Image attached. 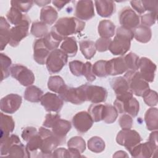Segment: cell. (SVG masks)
<instances>
[{
  "label": "cell",
  "mask_w": 158,
  "mask_h": 158,
  "mask_svg": "<svg viewBox=\"0 0 158 158\" xmlns=\"http://www.w3.org/2000/svg\"><path fill=\"white\" fill-rule=\"evenodd\" d=\"M7 156L11 157H30L31 155L28 152L26 146L21 141H19L14 143L11 146Z\"/></svg>",
  "instance_id": "1f68e13d"
},
{
  "label": "cell",
  "mask_w": 158,
  "mask_h": 158,
  "mask_svg": "<svg viewBox=\"0 0 158 158\" xmlns=\"http://www.w3.org/2000/svg\"><path fill=\"white\" fill-rule=\"evenodd\" d=\"M123 77L127 80L132 93L137 96H142L145 91L150 89L148 82L142 77L139 71L128 70Z\"/></svg>",
  "instance_id": "5b68a950"
},
{
  "label": "cell",
  "mask_w": 158,
  "mask_h": 158,
  "mask_svg": "<svg viewBox=\"0 0 158 158\" xmlns=\"http://www.w3.org/2000/svg\"><path fill=\"white\" fill-rule=\"evenodd\" d=\"M69 56L63 51L56 49L49 53L46 65L48 72L51 73L59 72L67 62Z\"/></svg>",
  "instance_id": "8992f818"
},
{
  "label": "cell",
  "mask_w": 158,
  "mask_h": 158,
  "mask_svg": "<svg viewBox=\"0 0 158 158\" xmlns=\"http://www.w3.org/2000/svg\"><path fill=\"white\" fill-rule=\"evenodd\" d=\"M34 1H27V2H22V1H11L10 4L12 7H14L20 10L22 12H27L33 6Z\"/></svg>",
  "instance_id": "f907efd6"
},
{
  "label": "cell",
  "mask_w": 158,
  "mask_h": 158,
  "mask_svg": "<svg viewBox=\"0 0 158 158\" xmlns=\"http://www.w3.org/2000/svg\"><path fill=\"white\" fill-rule=\"evenodd\" d=\"M53 5H54L58 10H60L63 7H64L67 4L69 3L70 1H52Z\"/></svg>",
  "instance_id": "6125c7cd"
},
{
  "label": "cell",
  "mask_w": 158,
  "mask_h": 158,
  "mask_svg": "<svg viewBox=\"0 0 158 158\" xmlns=\"http://www.w3.org/2000/svg\"><path fill=\"white\" fill-rule=\"evenodd\" d=\"M105 142L99 136H93L88 141V148L93 152L100 153L105 149Z\"/></svg>",
  "instance_id": "f35d334b"
},
{
  "label": "cell",
  "mask_w": 158,
  "mask_h": 158,
  "mask_svg": "<svg viewBox=\"0 0 158 158\" xmlns=\"http://www.w3.org/2000/svg\"><path fill=\"white\" fill-rule=\"evenodd\" d=\"M113 157H128V155L127 154V153L123 151H117L115 153L114 155H113Z\"/></svg>",
  "instance_id": "be15d7a7"
},
{
  "label": "cell",
  "mask_w": 158,
  "mask_h": 158,
  "mask_svg": "<svg viewBox=\"0 0 158 158\" xmlns=\"http://www.w3.org/2000/svg\"><path fill=\"white\" fill-rule=\"evenodd\" d=\"M133 38L132 30L120 26L116 30L115 36L111 41L108 50L115 56H122L130 49Z\"/></svg>",
  "instance_id": "7a4b0ae2"
},
{
  "label": "cell",
  "mask_w": 158,
  "mask_h": 158,
  "mask_svg": "<svg viewBox=\"0 0 158 158\" xmlns=\"http://www.w3.org/2000/svg\"><path fill=\"white\" fill-rule=\"evenodd\" d=\"M53 157H70L69 149L64 148L55 149L52 153Z\"/></svg>",
  "instance_id": "680465c9"
},
{
  "label": "cell",
  "mask_w": 158,
  "mask_h": 158,
  "mask_svg": "<svg viewBox=\"0 0 158 158\" xmlns=\"http://www.w3.org/2000/svg\"><path fill=\"white\" fill-rule=\"evenodd\" d=\"M118 123L122 130L131 129L133 127L132 117L128 114H123L119 118Z\"/></svg>",
  "instance_id": "db71d44e"
},
{
  "label": "cell",
  "mask_w": 158,
  "mask_h": 158,
  "mask_svg": "<svg viewBox=\"0 0 158 158\" xmlns=\"http://www.w3.org/2000/svg\"><path fill=\"white\" fill-rule=\"evenodd\" d=\"M86 101L93 104H99L105 102L107 98V91L102 86L86 84Z\"/></svg>",
  "instance_id": "9a60e30c"
},
{
  "label": "cell",
  "mask_w": 158,
  "mask_h": 158,
  "mask_svg": "<svg viewBox=\"0 0 158 158\" xmlns=\"http://www.w3.org/2000/svg\"><path fill=\"white\" fill-rule=\"evenodd\" d=\"M84 63L81 61L75 60L69 62V66L72 73L77 77L82 75Z\"/></svg>",
  "instance_id": "c3c4849f"
},
{
  "label": "cell",
  "mask_w": 158,
  "mask_h": 158,
  "mask_svg": "<svg viewBox=\"0 0 158 158\" xmlns=\"http://www.w3.org/2000/svg\"><path fill=\"white\" fill-rule=\"evenodd\" d=\"M0 60H1V74L2 78L1 80L6 79L7 78L10 73V65L12 64V60L9 57L3 53L0 54Z\"/></svg>",
  "instance_id": "ee69618b"
},
{
  "label": "cell",
  "mask_w": 158,
  "mask_h": 158,
  "mask_svg": "<svg viewBox=\"0 0 158 158\" xmlns=\"http://www.w3.org/2000/svg\"><path fill=\"white\" fill-rule=\"evenodd\" d=\"M41 104L47 112H59L64 105V101L56 94L47 92L43 95Z\"/></svg>",
  "instance_id": "4fadbf2b"
},
{
  "label": "cell",
  "mask_w": 158,
  "mask_h": 158,
  "mask_svg": "<svg viewBox=\"0 0 158 158\" xmlns=\"http://www.w3.org/2000/svg\"><path fill=\"white\" fill-rule=\"evenodd\" d=\"M31 20L27 15L25 14L22 21L10 28V38L9 43L12 47H16L20 42L29 34V26Z\"/></svg>",
  "instance_id": "52a82bcc"
},
{
  "label": "cell",
  "mask_w": 158,
  "mask_h": 158,
  "mask_svg": "<svg viewBox=\"0 0 158 158\" xmlns=\"http://www.w3.org/2000/svg\"><path fill=\"white\" fill-rule=\"evenodd\" d=\"M110 85L116 94V97L122 96L131 92L127 80L123 77H117L110 80Z\"/></svg>",
  "instance_id": "7402d4cb"
},
{
  "label": "cell",
  "mask_w": 158,
  "mask_h": 158,
  "mask_svg": "<svg viewBox=\"0 0 158 158\" xmlns=\"http://www.w3.org/2000/svg\"><path fill=\"white\" fill-rule=\"evenodd\" d=\"M139 73L147 82H152L156 71V65L149 58L143 57L139 59Z\"/></svg>",
  "instance_id": "e0dca14e"
},
{
  "label": "cell",
  "mask_w": 158,
  "mask_h": 158,
  "mask_svg": "<svg viewBox=\"0 0 158 158\" xmlns=\"http://www.w3.org/2000/svg\"><path fill=\"white\" fill-rule=\"evenodd\" d=\"M92 64L90 62L84 63L82 75H83L88 81L92 82L96 80V75L93 73L92 70Z\"/></svg>",
  "instance_id": "816d5d0a"
},
{
  "label": "cell",
  "mask_w": 158,
  "mask_h": 158,
  "mask_svg": "<svg viewBox=\"0 0 158 158\" xmlns=\"http://www.w3.org/2000/svg\"><path fill=\"white\" fill-rule=\"evenodd\" d=\"M115 26L113 22L109 20H101L98 25V31L102 38H110L115 34Z\"/></svg>",
  "instance_id": "f546056e"
},
{
  "label": "cell",
  "mask_w": 158,
  "mask_h": 158,
  "mask_svg": "<svg viewBox=\"0 0 158 158\" xmlns=\"http://www.w3.org/2000/svg\"><path fill=\"white\" fill-rule=\"evenodd\" d=\"M80 49L86 59H91L96 54L95 43L89 40H81L79 43Z\"/></svg>",
  "instance_id": "d6a6232c"
},
{
  "label": "cell",
  "mask_w": 158,
  "mask_h": 158,
  "mask_svg": "<svg viewBox=\"0 0 158 158\" xmlns=\"http://www.w3.org/2000/svg\"><path fill=\"white\" fill-rule=\"evenodd\" d=\"M157 12H149L141 16V25L150 27L152 26L156 22Z\"/></svg>",
  "instance_id": "681fc988"
},
{
  "label": "cell",
  "mask_w": 158,
  "mask_h": 158,
  "mask_svg": "<svg viewBox=\"0 0 158 158\" xmlns=\"http://www.w3.org/2000/svg\"><path fill=\"white\" fill-rule=\"evenodd\" d=\"M142 139L139 134L134 130H122L117 135V143L124 146L130 151L134 146L139 144Z\"/></svg>",
  "instance_id": "9c48e42d"
},
{
  "label": "cell",
  "mask_w": 158,
  "mask_h": 158,
  "mask_svg": "<svg viewBox=\"0 0 158 158\" xmlns=\"http://www.w3.org/2000/svg\"><path fill=\"white\" fill-rule=\"evenodd\" d=\"M85 27V22L76 17H62L56 22L51 31L63 40L69 35L80 33Z\"/></svg>",
  "instance_id": "6da1fadb"
},
{
  "label": "cell",
  "mask_w": 158,
  "mask_h": 158,
  "mask_svg": "<svg viewBox=\"0 0 158 158\" xmlns=\"http://www.w3.org/2000/svg\"><path fill=\"white\" fill-rule=\"evenodd\" d=\"M118 114V112L114 106L110 104H104L102 120L108 124L112 123L116 120Z\"/></svg>",
  "instance_id": "60d3db41"
},
{
  "label": "cell",
  "mask_w": 158,
  "mask_h": 158,
  "mask_svg": "<svg viewBox=\"0 0 158 158\" xmlns=\"http://www.w3.org/2000/svg\"><path fill=\"white\" fill-rule=\"evenodd\" d=\"M144 121L149 131L157 130L158 128V110L156 107L149 108L145 113Z\"/></svg>",
  "instance_id": "4316f807"
},
{
  "label": "cell",
  "mask_w": 158,
  "mask_h": 158,
  "mask_svg": "<svg viewBox=\"0 0 158 158\" xmlns=\"http://www.w3.org/2000/svg\"><path fill=\"white\" fill-rule=\"evenodd\" d=\"M114 106L120 114H128L132 117H135L139 110V104L136 98L131 97L123 100L116 99Z\"/></svg>",
  "instance_id": "30bf717a"
},
{
  "label": "cell",
  "mask_w": 158,
  "mask_h": 158,
  "mask_svg": "<svg viewBox=\"0 0 158 158\" xmlns=\"http://www.w3.org/2000/svg\"><path fill=\"white\" fill-rule=\"evenodd\" d=\"M94 121L90 114L86 111H81L77 113L72 118V123L77 131L84 134L93 126Z\"/></svg>",
  "instance_id": "7c38bea8"
},
{
  "label": "cell",
  "mask_w": 158,
  "mask_h": 158,
  "mask_svg": "<svg viewBox=\"0 0 158 158\" xmlns=\"http://www.w3.org/2000/svg\"><path fill=\"white\" fill-rule=\"evenodd\" d=\"M22 102V97L17 94H9L1 99L0 109L6 114H14L20 107Z\"/></svg>",
  "instance_id": "5bb4252c"
},
{
  "label": "cell",
  "mask_w": 158,
  "mask_h": 158,
  "mask_svg": "<svg viewBox=\"0 0 158 158\" xmlns=\"http://www.w3.org/2000/svg\"><path fill=\"white\" fill-rule=\"evenodd\" d=\"M43 41L48 49L52 51L57 48L62 40L52 31H50L44 38Z\"/></svg>",
  "instance_id": "74e56055"
},
{
  "label": "cell",
  "mask_w": 158,
  "mask_h": 158,
  "mask_svg": "<svg viewBox=\"0 0 158 158\" xmlns=\"http://www.w3.org/2000/svg\"><path fill=\"white\" fill-rule=\"evenodd\" d=\"M60 49L69 57L75 56L78 51V46L74 37H67L64 40L60 45Z\"/></svg>",
  "instance_id": "4dcf8cb0"
},
{
  "label": "cell",
  "mask_w": 158,
  "mask_h": 158,
  "mask_svg": "<svg viewBox=\"0 0 158 158\" xmlns=\"http://www.w3.org/2000/svg\"><path fill=\"white\" fill-rule=\"evenodd\" d=\"M129 152L132 157L141 158H149L152 157L154 153L156 154L148 141L144 143H139Z\"/></svg>",
  "instance_id": "cb8c5ba5"
},
{
  "label": "cell",
  "mask_w": 158,
  "mask_h": 158,
  "mask_svg": "<svg viewBox=\"0 0 158 158\" xmlns=\"http://www.w3.org/2000/svg\"><path fill=\"white\" fill-rule=\"evenodd\" d=\"M24 16L25 15L22 14L20 10L12 6L6 14V17L8 21L14 25H17L20 23L23 19Z\"/></svg>",
  "instance_id": "7bdbcfd3"
},
{
  "label": "cell",
  "mask_w": 158,
  "mask_h": 158,
  "mask_svg": "<svg viewBox=\"0 0 158 158\" xmlns=\"http://www.w3.org/2000/svg\"><path fill=\"white\" fill-rule=\"evenodd\" d=\"M15 128V122L10 115L1 113V138L9 135Z\"/></svg>",
  "instance_id": "f1b7e54d"
},
{
  "label": "cell",
  "mask_w": 158,
  "mask_h": 158,
  "mask_svg": "<svg viewBox=\"0 0 158 158\" xmlns=\"http://www.w3.org/2000/svg\"><path fill=\"white\" fill-rule=\"evenodd\" d=\"M70 157H80L86 149L85 140L79 136L72 137L67 142Z\"/></svg>",
  "instance_id": "44dd1931"
},
{
  "label": "cell",
  "mask_w": 158,
  "mask_h": 158,
  "mask_svg": "<svg viewBox=\"0 0 158 158\" xmlns=\"http://www.w3.org/2000/svg\"><path fill=\"white\" fill-rule=\"evenodd\" d=\"M107 60H99L96 61L92 66L93 73L99 77H106L107 76L106 72Z\"/></svg>",
  "instance_id": "bcb514c9"
},
{
  "label": "cell",
  "mask_w": 158,
  "mask_h": 158,
  "mask_svg": "<svg viewBox=\"0 0 158 158\" xmlns=\"http://www.w3.org/2000/svg\"><path fill=\"white\" fill-rule=\"evenodd\" d=\"M51 51L44 43L43 39L39 38L33 43V59L40 65L46 64L47 58Z\"/></svg>",
  "instance_id": "ac0fdd59"
},
{
  "label": "cell",
  "mask_w": 158,
  "mask_h": 158,
  "mask_svg": "<svg viewBox=\"0 0 158 158\" xmlns=\"http://www.w3.org/2000/svg\"><path fill=\"white\" fill-rule=\"evenodd\" d=\"M20 141L19 137L16 135H11L1 138V156H7L11 146L17 142Z\"/></svg>",
  "instance_id": "e575fe53"
},
{
  "label": "cell",
  "mask_w": 158,
  "mask_h": 158,
  "mask_svg": "<svg viewBox=\"0 0 158 158\" xmlns=\"http://www.w3.org/2000/svg\"><path fill=\"white\" fill-rule=\"evenodd\" d=\"M128 70H137L139 69V57L133 52H129L123 57Z\"/></svg>",
  "instance_id": "f6af8a7d"
},
{
  "label": "cell",
  "mask_w": 158,
  "mask_h": 158,
  "mask_svg": "<svg viewBox=\"0 0 158 158\" xmlns=\"http://www.w3.org/2000/svg\"><path fill=\"white\" fill-rule=\"evenodd\" d=\"M145 104L150 107L157 106L158 102L157 93L156 91L149 89L142 95Z\"/></svg>",
  "instance_id": "7dc6e473"
},
{
  "label": "cell",
  "mask_w": 158,
  "mask_h": 158,
  "mask_svg": "<svg viewBox=\"0 0 158 158\" xmlns=\"http://www.w3.org/2000/svg\"><path fill=\"white\" fill-rule=\"evenodd\" d=\"M75 15L80 20H88L92 19L94 16L93 2L92 1H77Z\"/></svg>",
  "instance_id": "2e32d148"
},
{
  "label": "cell",
  "mask_w": 158,
  "mask_h": 158,
  "mask_svg": "<svg viewBox=\"0 0 158 158\" xmlns=\"http://www.w3.org/2000/svg\"><path fill=\"white\" fill-rule=\"evenodd\" d=\"M34 2L36 3L38 6H44L49 4L51 1H35Z\"/></svg>",
  "instance_id": "e7e4bbea"
},
{
  "label": "cell",
  "mask_w": 158,
  "mask_h": 158,
  "mask_svg": "<svg viewBox=\"0 0 158 158\" xmlns=\"http://www.w3.org/2000/svg\"><path fill=\"white\" fill-rule=\"evenodd\" d=\"M38 133L41 136L42 141L40 153L41 157H52L53 151L59 145L62 144V142L52 133V132L41 127L39 128ZM39 153V154H40Z\"/></svg>",
  "instance_id": "3957f363"
},
{
  "label": "cell",
  "mask_w": 158,
  "mask_h": 158,
  "mask_svg": "<svg viewBox=\"0 0 158 158\" xmlns=\"http://www.w3.org/2000/svg\"><path fill=\"white\" fill-rule=\"evenodd\" d=\"M128 70L124 58L118 57L107 60L106 72L107 75H117Z\"/></svg>",
  "instance_id": "d6986e66"
},
{
  "label": "cell",
  "mask_w": 158,
  "mask_h": 158,
  "mask_svg": "<svg viewBox=\"0 0 158 158\" xmlns=\"http://www.w3.org/2000/svg\"><path fill=\"white\" fill-rule=\"evenodd\" d=\"M86 84L79 87L74 88L65 85L59 91V97L65 102L73 104H81L86 101Z\"/></svg>",
  "instance_id": "277c9868"
},
{
  "label": "cell",
  "mask_w": 158,
  "mask_h": 158,
  "mask_svg": "<svg viewBox=\"0 0 158 158\" xmlns=\"http://www.w3.org/2000/svg\"><path fill=\"white\" fill-rule=\"evenodd\" d=\"M43 95V91L39 88L34 85L28 86L24 92V98L25 100L31 102H38Z\"/></svg>",
  "instance_id": "836d02e7"
},
{
  "label": "cell",
  "mask_w": 158,
  "mask_h": 158,
  "mask_svg": "<svg viewBox=\"0 0 158 158\" xmlns=\"http://www.w3.org/2000/svg\"><path fill=\"white\" fill-rule=\"evenodd\" d=\"M157 131H153L149 135L148 142L153 148L154 152L157 153Z\"/></svg>",
  "instance_id": "91938a15"
},
{
  "label": "cell",
  "mask_w": 158,
  "mask_h": 158,
  "mask_svg": "<svg viewBox=\"0 0 158 158\" xmlns=\"http://www.w3.org/2000/svg\"><path fill=\"white\" fill-rule=\"evenodd\" d=\"M97 13L102 17H110L115 12V4L113 1H95Z\"/></svg>",
  "instance_id": "603a6c76"
},
{
  "label": "cell",
  "mask_w": 158,
  "mask_h": 158,
  "mask_svg": "<svg viewBox=\"0 0 158 158\" xmlns=\"http://www.w3.org/2000/svg\"><path fill=\"white\" fill-rule=\"evenodd\" d=\"M111 41L112 40L110 38L102 37L98 38L95 43L96 50L99 52H105L107 51L109 49V47Z\"/></svg>",
  "instance_id": "f5cc1de1"
},
{
  "label": "cell",
  "mask_w": 158,
  "mask_h": 158,
  "mask_svg": "<svg viewBox=\"0 0 158 158\" xmlns=\"http://www.w3.org/2000/svg\"><path fill=\"white\" fill-rule=\"evenodd\" d=\"M10 31L9 23L4 17L1 16L0 17V46L1 51L4 50L10 41Z\"/></svg>",
  "instance_id": "d4e9b609"
},
{
  "label": "cell",
  "mask_w": 158,
  "mask_h": 158,
  "mask_svg": "<svg viewBox=\"0 0 158 158\" xmlns=\"http://www.w3.org/2000/svg\"><path fill=\"white\" fill-rule=\"evenodd\" d=\"M130 4L133 9H135L138 14H142L145 12L142 1H130Z\"/></svg>",
  "instance_id": "94428289"
},
{
  "label": "cell",
  "mask_w": 158,
  "mask_h": 158,
  "mask_svg": "<svg viewBox=\"0 0 158 158\" xmlns=\"http://www.w3.org/2000/svg\"><path fill=\"white\" fill-rule=\"evenodd\" d=\"M134 38L137 41L142 43H148L152 37V31L150 27L139 25L133 30Z\"/></svg>",
  "instance_id": "484cf974"
},
{
  "label": "cell",
  "mask_w": 158,
  "mask_h": 158,
  "mask_svg": "<svg viewBox=\"0 0 158 158\" xmlns=\"http://www.w3.org/2000/svg\"><path fill=\"white\" fill-rule=\"evenodd\" d=\"M38 133V131L35 127H27L25 128L22 132V138L24 141L27 142L28 139L31 138L33 135Z\"/></svg>",
  "instance_id": "6f0895ef"
},
{
  "label": "cell",
  "mask_w": 158,
  "mask_h": 158,
  "mask_svg": "<svg viewBox=\"0 0 158 158\" xmlns=\"http://www.w3.org/2000/svg\"><path fill=\"white\" fill-rule=\"evenodd\" d=\"M104 104H92L88 108V113L94 122H98L103 120Z\"/></svg>",
  "instance_id": "ab89813d"
},
{
  "label": "cell",
  "mask_w": 158,
  "mask_h": 158,
  "mask_svg": "<svg viewBox=\"0 0 158 158\" xmlns=\"http://www.w3.org/2000/svg\"><path fill=\"white\" fill-rule=\"evenodd\" d=\"M60 118V116L58 114H52L51 113L48 114L45 117V119L43 122V125L46 128H51L54 122Z\"/></svg>",
  "instance_id": "11a10c76"
},
{
  "label": "cell",
  "mask_w": 158,
  "mask_h": 158,
  "mask_svg": "<svg viewBox=\"0 0 158 158\" xmlns=\"http://www.w3.org/2000/svg\"><path fill=\"white\" fill-rule=\"evenodd\" d=\"M48 27L42 22H34L31 27V34L36 38H44L48 33Z\"/></svg>",
  "instance_id": "8d00e7d4"
},
{
  "label": "cell",
  "mask_w": 158,
  "mask_h": 158,
  "mask_svg": "<svg viewBox=\"0 0 158 158\" xmlns=\"http://www.w3.org/2000/svg\"><path fill=\"white\" fill-rule=\"evenodd\" d=\"M118 20L121 26L131 30L138 26L140 22L139 16L129 7H125L120 11Z\"/></svg>",
  "instance_id": "8fae6325"
},
{
  "label": "cell",
  "mask_w": 158,
  "mask_h": 158,
  "mask_svg": "<svg viewBox=\"0 0 158 158\" xmlns=\"http://www.w3.org/2000/svg\"><path fill=\"white\" fill-rule=\"evenodd\" d=\"M145 11L149 12H157L158 1H142Z\"/></svg>",
  "instance_id": "9f6ffc18"
},
{
  "label": "cell",
  "mask_w": 158,
  "mask_h": 158,
  "mask_svg": "<svg viewBox=\"0 0 158 158\" xmlns=\"http://www.w3.org/2000/svg\"><path fill=\"white\" fill-rule=\"evenodd\" d=\"M65 85V83L62 78L59 75L51 76L48 81V88L56 93H59L62 88Z\"/></svg>",
  "instance_id": "b9f144b4"
},
{
  "label": "cell",
  "mask_w": 158,
  "mask_h": 158,
  "mask_svg": "<svg viewBox=\"0 0 158 158\" xmlns=\"http://www.w3.org/2000/svg\"><path fill=\"white\" fill-rule=\"evenodd\" d=\"M58 13L56 10L51 6L43 7L40 12L41 22L46 25H52L57 19Z\"/></svg>",
  "instance_id": "83f0119b"
},
{
  "label": "cell",
  "mask_w": 158,
  "mask_h": 158,
  "mask_svg": "<svg viewBox=\"0 0 158 158\" xmlns=\"http://www.w3.org/2000/svg\"><path fill=\"white\" fill-rule=\"evenodd\" d=\"M42 138L40 133H36L30 138L27 142L26 148L28 152L30 154H39L41 148Z\"/></svg>",
  "instance_id": "d590c367"
},
{
  "label": "cell",
  "mask_w": 158,
  "mask_h": 158,
  "mask_svg": "<svg viewBox=\"0 0 158 158\" xmlns=\"http://www.w3.org/2000/svg\"><path fill=\"white\" fill-rule=\"evenodd\" d=\"M10 73L24 86H29L35 81V78L33 72L21 64H14L11 66Z\"/></svg>",
  "instance_id": "ba28073f"
},
{
  "label": "cell",
  "mask_w": 158,
  "mask_h": 158,
  "mask_svg": "<svg viewBox=\"0 0 158 158\" xmlns=\"http://www.w3.org/2000/svg\"><path fill=\"white\" fill-rule=\"evenodd\" d=\"M71 128V123L69 121L60 118L53 124L51 131L64 144L65 141L66 135Z\"/></svg>",
  "instance_id": "ffe728a7"
}]
</instances>
